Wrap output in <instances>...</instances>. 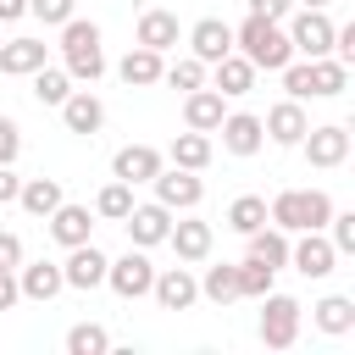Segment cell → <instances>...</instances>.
Wrapping results in <instances>:
<instances>
[{"label":"cell","instance_id":"cell-25","mask_svg":"<svg viewBox=\"0 0 355 355\" xmlns=\"http://www.w3.org/2000/svg\"><path fill=\"white\" fill-rule=\"evenodd\" d=\"M211 72H216V94H222V100H239V94L255 89V67H250L239 50H227L222 61H211Z\"/></svg>","mask_w":355,"mask_h":355},{"label":"cell","instance_id":"cell-4","mask_svg":"<svg viewBox=\"0 0 355 355\" xmlns=\"http://www.w3.org/2000/svg\"><path fill=\"white\" fill-rule=\"evenodd\" d=\"M300 300L294 294H261V344L266 349H294V338H300Z\"/></svg>","mask_w":355,"mask_h":355},{"label":"cell","instance_id":"cell-3","mask_svg":"<svg viewBox=\"0 0 355 355\" xmlns=\"http://www.w3.org/2000/svg\"><path fill=\"white\" fill-rule=\"evenodd\" d=\"M61 67L72 83H94L105 72V50H100V28L83 22V17H67L61 22Z\"/></svg>","mask_w":355,"mask_h":355},{"label":"cell","instance_id":"cell-10","mask_svg":"<svg viewBox=\"0 0 355 355\" xmlns=\"http://www.w3.org/2000/svg\"><path fill=\"white\" fill-rule=\"evenodd\" d=\"M261 128H266V139H272V144L294 150V144L305 139V128H311V116H305V100H277V105L261 116Z\"/></svg>","mask_w":355,"mask_h":355},{"label":"cell","instance_id":"cell-24","mask_svg":"<svg viewBox=\"0 0 355 355\" xmlns=\"http://www.w3.org/2000/svg\"><path fill=\"white\" fill-rule=\"evenodd\" d=\"M161 50H144V44H133L122 61H116V78L128 83V89H150V83H161Z\"/></svg>","mask_w":355,"mask_h":355},{"label":"cell","instance_id":"cell-19","mask_svg":"<svg viewBox=\"0 0 355 355\" xmlns=\"http://www.w3.org/2000/svg\"><path fill=\"white\" fill-rule=\"evenodd\" d=\"M17 288H22V300L50 305V300L67 288V277H61V266H55V261H28V266H17Z\"/></svg>","mask_w":355,"mask_h":355},{"label":"cell","instance_id":"cell-9","mask_svg":"<svg viewBox=\"0 0 355 355\" xmlns=\"http://www.w3.org/2000/svg\"><path fill=\"white\" fill-rule=\"evenodd\" d=\"M288 266H294L300 277H327V272L338 266V250H333V244H327V233L316 227V233L288 239Z\"/></svg>","mask_w":355,"mask_h":355},{"label":"cell","instance_id":"cell-36","mask_svg":"<svg viewBox=\"0 0 355 355\" xmlns=\"http://www.w3.org/2000/svg\"><path fill=\"white\" fill-rule=\"evenodd\" d=\"M105 349H111V333L100 322H78L67 333V355H105Z\"/></svg>","mask_w":355,"mask_h":355},{"label":"cell","instance_id":"cell-28","mask_svg":"<svg viewBox=\"0 0 355 355\" xmlns=\"http://www.w3.org/2000/svg\"><path fill=\"white\" fill-rule=\"evenodd\" d=\"M166 155H172V166H189V172H205L216 150H211V133H194V128H189V133H178V139H172V150H166Z\"/></svg>","mask_w":355,"mask_h":355},{"label":"cell","instance_id":"cell-41","mask_svg":"<svg viewBox=\"0 0 355 355\" xmlns=\"http://www.w3.org/2000/svg\"><path fill=\"white\" fill-rule=\"evenodd\" d=\"M17 155H22V128L0 116V166H17Z\"/></svg>","mask_w":355,"mask_h":355},{"label":"cell","instance_id":"cell-39","mask_svg":"<svg viewBox=\"0 0 355 355\" xmlns=\"http://www.w3.org/2000/svg\"><path fill=\"white\" fill-rule=\"evenodd\" d=\"M28 17H39L44 28H61L67 17H78V0H28Z\"/></svg>","mask_w":355,"mask_h":355},{"label":"cell","instance_id":"cell-37","mask_svg":"<svg viewBox=\"0 0 355 355\" xmlns=\"http://www.w3.org/2000/svg\"><path fill=\"white\" fill-rule=\"evenodd\" d=\"M161 83H172V89H200L205 83V61H194V55H178V61H166L161 67Z\"/></svg>","mask_w":355,"mask_h":355},{"label":"cell","instance_id":"cell-40","mask_svg":"<svg viewBox=\"0 0 355 355\" xmlns=\"http://www.w3.org/2000/svg\"><path fill=\"white\" fill-rule=\"evenodd\" d=\"M283 89H288V100H311V61H288L283 67Z\"/></svg>","mask_w":355,"mask_h":355},{"label":"cell","instance_id":"cell-20","mask_svg":"<svg viewBox=\"0 0 355 355\" xmlns=\"http://www.w3.org/2000/svg\"><path fill=\"white\" fill-rule=\"evenodd\" d=\"M50 61V44L44 39H0V72L6 78H28Z\"/></svg>","mask_w":355,"mask_h":355},{"label":"cell","instance_id":"cell-29","mask_svg":"<svg viewBox=\"0 0 355 355\" xmlns=\"http://www.w3.org/2000/svg\"><path fill=\"white\" fill-rule=\"evenodd\" d=\"M61 200H67V194H61V183H55V178H28V183L17 189V205H22L28 216H50Z\"/></svg>","mask_w":355,"mask_h":355},{"label":"cell","instance_id":"cell-45","mask_svg":"<svg viewBox=\"0 0 355 355\" xmlns=\"http://www.w3.org/2000/svg\"><path fill=\"white\" fill-rule=\"evenodd\" d=\"M17 189H22V178H17L11 166H0V205H11V200H17Z\"/></svg>","mask_w":355,"mask_h":355},{"label":"cell","instance_id":"cell-6","mask_svg":"<svg viewBox=\"0 0 355 355\" xmlns=\"http://www.w3.org/2000/svg\"><path fill=\"white\" fill-rule=\"evenodd\" d=\"M105 283H111V294H116V300H144V294H150V283H155V266H150V255L133 244L128 255L105 261Z\"/></svg>","mask_w":355,"mask_h":355},{"label":"cell","instance_id":"cell-43","mask_svg":"<svg viewBox=\"0 0 355 355\" xmlns=\"http://www.w3.org/2000/svg\"><path fill=\"white\" fill-rule=\"evenodd\" d=\"M22 300V288H17V266H0V311H11Z\"/></svg>","mask_w":355,"mask_h":355},{"label":"cell","instance_id":"cell-44","mask_svg":"<svg viewBox=\"0 0 355 355\" xmlns=\"http://www.w3.org/2000/svg\"><path fill=\"white\" fill-rule=\"evenodd\" d=\"M0 266H22V239L0 227Z\"/></svg>","mask_w":355,"mask_h":355},{"label":"cell","instance_id":"cell-35","mask_svg":"<svg viewBox=\"0 0 355 355\" xmlns=\"http://www.w3.org/2000/svg\"><path fill=\"white\" fill-rule=\"evenodd\" d=\"M227 227L244 239V233H255V227H266V200L261 194H239L233 205H227Z\"/></svg>","mask_w":355,"mask_h":355},{"label":"cell","instance_id":"cell-22","mask_svg":"<svg viewBox=\"0 0 355 355\" xmlns=\"http://www.w3.org/2000/svg\"><path fill=\"white\" fill-rule=\"evenodd\" d=\"M222 116H227V105H222V94H216V89H205V83H200V89H189V94H183V122H189L194 133H216V122H222Z\"/></svg>","mask_w":355,"mask_h":355},{"label":"cell","instance_id":"cell-46","mask_svg":"<svg viewBox=\"0 0 355 355\" xmlns=\"http://www.w3.org/2000/svg\"><path fill=\"white\" fill-rule=\"evenodd\" d=\"M17 17H28V0H0V28L17 22Z\"/></svg>","mask_w":355,"mask_h":355},{"label":"cell","instance_id":"cell-34","mask_svg":"<svg viewBox=\"0 0 355 355\" xmlns=\"http://www.w3.org/2000/svg\"><path fill=\"white\" fill-rule=\"evenodd\" d=\"M133 211V183H122V178H111L100 194H94V216H105V222H122Z\"/></svg>","mask_w":355,"mask_h":355},{"label":"cell","instance_id":"cell-15","mask_svg":"<svg viewBox=\"0 0 355 355\" xmlns=\"http://www.w3.org/2000/svg\"><path fill=\"white\" fill-rule=\"evenodd\" d=\"M50 239L61 244V250H72V244H89V233H94V211L89 205H72V200H61L50 216Z\"/></svg>","mask_w":355,"mask_h":355},{"label":"cell","instance_id":"cell-30","mask_svg":"<svg viewBox=\"0 0 355 355\" xmlns=\"http://www.w3.org/2000/svg\"><path fill=\"white\" fill-rule=\"evenodd\" d=\"M244 239H250V255L266 261L272 272L288 266V233H283V227H255V233H244Z\"/></svg>","mask_w":355,"mask_h":355},{"label":"cell","instance_id":"cell-21","mask_svg":"<svg viewBox=\"0 0 355 355\" xmlns=\"http://www.w3.org/2000/svg\"><path fill=\"white\" fill-rule=\"evenodd\" d=\"M166 244L178 250V261H205L211 255V222H200V216H183V222H172L166 227Z\"/></svg>","mask_w":355,"mask_h":355},{"label":"cell","instance_id":"cell-11","mask_svg":"<svg viewBox=\"0 0 355 355\" xmlns=\"http://www.w3.org/2000/svg\"><path fill=\"white\" fill-rule=\"evenodd\" d=\"M216 133H222V150H227V155H255V150L266 144V128H261L255 111H227V116L216 122Z\"/></svg>","mask_w":355,"mask_h":355},{"label":"cell","instance_id":"cell-47","mask_svg":"<svg viewBox=\"0 0 355 355\" xmlns=\"http://www.w3.org/2000/svg\"><path fill=\"white\" fill-rule=\"evenodd\" d=\"M294 6H305V11H327V0H294Z\"/></svg>","mask_w":355,"mask_h":355},{"label":"cell","instance_id":"cell-23","mask_svg":"<svg viewBox=\"0 0 355 355\" xmlns=\"http://www.w3.org/2000/svg\"><path fill=\"white\" fill-rule=\"evenodd\" d=\"M178 39H183L178 11H161V6H155V11L139 17V44H144V50H161V55H166V50H178Z\"/></svg>","mask_w":355,"mask_h":355},{"label":"cell","instance_id":"cell-14","mask_svg":"<svg viewBox=\"0 0 355 355\" xmlns=\"http://www.w3.org/2000/svg\"><path fill=\"white\" fill-rule=\"evenodd\" d=\"M161 166H166V155L155 144H122L111 155V178H122V183H150Z\"/></svg>","mask_w":355,"mask_h":355},{"label":"cell","instance_id":"cell-12","mask_svg":"<svg viewBox=\"0 0 355 355\" xmlns=\"http://www.w3.org/2000/svg\"><path fill=\"white\" fill-rule=\"evenodd\" d=\"M122 227H128V239H133L139 250H155V244H166V227H172V211H166L161 200H150V205H133V211L122 216Z\"/></svg>","mask_w":355,"mask_h":355},{"label":"cell","instance_id":"cell-18","mask_svg":"<svg viewBox=\"0 0 355 355\" xmlns=\"http://www.w3.org/2000/svg\"><path fill=\"white\" fill-rule=\"evenodd\" d=\"M55 111H61L67 133H100V128H105V105H100V94H94V89H72Z\"/></svg>","mask_w":355,"mask_h":355},{"label":"cell","instance_id":"cell-31","mask_svg":"<svg viewBox=\"0 0 355 355\" xmlns=\"http://www.w3.org/2000/svg\"><path fill=\"white\" fill-rule=\"evenodd\" d=\"M233 272H239V300H261V294H272V283H277V272H272L266 261H255V255L233 261Z\"/></svg>","mask_w":355,"mask_h":355},{"label":"cell","instance_id":"cell-26","mask_svg":"<svg viewBox=\"0 0 355 355\" xmlns=\"http://www.w3.org/2000/svg\"><path fill=\"white\" fill-rule=\"evenodd\" d=\"M349 89V67L338 55H316L311 61V100H338Z\"/></svg>","mask_w":355,"mask_h":355},{"label":"cell","instance_id":"cell-8","mask_svg":"<svg viewBox=\"0 0 355 355\" xmlns=\"http://www.w3.org/2000/svg\"><path fill=\"white\" fill-rule=\"evenodd\" d=\"M150 183H155V200H161L166 211H194V205L205 200V178L189 172V166H161Z\"/></svg>","mask_w":355,"mask_h":355},{"label":"cell","instance_id":"cell-17","mask_svg":"<svg viewBox=\"0 0 355 355\" xmlns=\"http://www.w3.org/2000/svg\"><path fill=\"white\" fill-rule=\"evenodd\" d=\"M227 50H233V28H227L222 17H200V22L189 28V55H194V61L211 67V61H222Z\"/></svg>","mask_w":355,"mask_h":355},{"label":"cell","instance_id":"cell-7","mask_svg":"<svg viewBox=\"0 0 355 355\" xmlns=\"http://www.w3.org/2000/svg\"><path fill=\"white\" fill-rule=\"evenodd\" d=\"M294 150H305V161H311L316 172H333V166H344V161H349V128H344V122L305 128V139H300Z\"/></svg>","mask_w":355,"mask_h":355},{"label":"cell","instance_id":"cell-13","mask_svg":"<svg viewBox=\"0 0 355 355\" xmlns=\"http://www.w3.org/2000/svg\"><path fill=\"white\" fill-rule=\"evenodd\" d=\"M150 294H155L161 311H189V305L200 300V277H194L189 266H166V272H155Z\"/></svg>","mask_w":355,"mask_h":355},{"label":"cell","instance_id":"cell-42","mask_svg":"<svg viewBox=\"0 0 355 355\" xmlns=\"http://www.w3.org/2000/svg\"><path fill=\"white\" fill-rule=\"evenodd\" d=\"M294 11V0H250V17H272V22H283Z\"/></svg>","mask_w":355,"mask_h":355},{"label":"cell","instance_id":"cell-33","mask_svg":"<svg viewBox=\"0 0 355 355\" xmlns=\"http://www.w3.org/2000/svg\"><path fill=\"white\" fill-rule=\"evenodd\" d=\"M28 78H33V100H39V105H61V100L72 94L67 67H50V61H44V67H39V72H28Z\"/></svg>","mask_w":355,"mask_h":355},{"label":"cell","instance_id":"cell-1","mask_svg":"<svg viewBox=\"0 0 355 355\" xmlns=\"http://www.w3.org/2000/svg\"><path fill=\"white\" fill-rule=\"evenodd\" d=\"M233 50H239L255 72H283V67L294 61V44H288L283 22H272V17H244V22L233 28Z\"/></svg>","mask_w":355,"mask_h":355},{"label":"cell","instance_id":"cell-5","mask_svg":"<svg viewBox=\"0 0 355 355\" xmlns=\"http://www.w3.org/2000/svg\"><path fill=\"white\" fill-rule=\"evenodd\" d=\"M288 44H294V55H305V61H316V55H333V33H338V22L327 17V11H294L288 17Z\"/></svg>","mask_w":355,"mask_h":355},{"label":"cell","instance_id":"cell-38","mask_svg":"<svg viewBox=\"0 0 355 355\" xmlns=\"http://www.w3.org/2000/svg\"><path fill=\"white\" fill-rule=\"evenodd\" d=\"M322 233H327V244H333L338 255H355V211H338V205H333V216H327Z\"/></svg>","mask_w":355,"mask_h":355},{"label":"cell","instance_id":"cell-2","mask_svg":"<svg viewBox=\"0 0 355 355\" xmlns=\"http://www.w3.org/2000/svg\"><path fill=\"white\" fill-rule=\"evenodd\" d=\"M327 216H333L327 189H283L266 205V222L283 227V233H316V227H327Z\"/></svg>","mask_w":355,"mask_h":355},{"label":"cell","instance_id":"cell-32","mask_svg":"<svg viewBox=\"0 0 355 355\" xmlns=\"http://www.w3.org/2000/svg\"><path fill=\"white\" fill-rule=\"evenodd\" d=\"M200 300H211V305H233V300H239V272H233V261L205 266V277H200Z\"/></svg>","mask_w":355,"mask_h":355},{"label":"cell","instance_id":"cell-16","mask_svg":"<svg viewBox=\"0 0 355 355\" xmlns=\"http://www.w3.org/2000/svg\"><path fill=\"white\" fill-rule=\"evenodd\" d=\"M61 277H67V288H83V294L105 283V255L94 250V239L67 250V261H61Z\"/></svg>","mask_w":355,"mask_h":355},{"label":"cell","instance_id":"cell-27","mask_svg":"<svg viewBox=\"0 0 355 355\" xmlns=\"http://www.w3.org/2000/svg\"><path fill=\"white\" fill-rule=\"evenodd\" d=\"M311 322H316V333H349L355 327V300L349 294H327V300H316L311 305Z\"/></svg>","mask_w":355,"mask_h":355}]
</instances>
